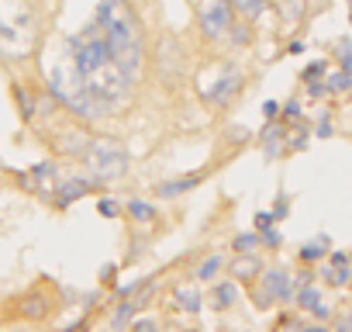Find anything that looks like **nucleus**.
Here are the masks:
<instances>
[{"mask_svg": "<svg viewBox=\"0 0 352 332\" xmlns=\"http://www.w3.org/2000/svg\"><path fill=\"white\" fill-rule=\"evenodd\" d=\"M69 59L76 66V73L83 76V83L90 87V94L104 104V107H121L131 101L135 90V76L121 70V63L114 59L104 32L97 28V21L90 28H83L73 42H69Z\"/></svg>", "mask_w": 352, "mask_h": 332, "instance_id": "1", "label": "nucleus"}, {"mask_svg": "<svg viewBox=\"0 0 352 332\" xmlns=\"http://www.w3.org/2000/svg\"><path fill=\"white\" fill-rule=\"evenodd\" d=\"M97 28L104 32L114 59L121 63L124 73L138 80L142 59H145V42H142V21L131 11L128 0H100L97 4Z\"/></svg>", "mask_w": 352, "mask_h": 332, "instance_id": "2", "label": "nucleus"}, {"mask_svg": "<svg viewBox=\"0 0 352 332\" xmlns=\"http://www.w3.org/2000/svg\"><path fill=\"white\" fill-rule=\"evenodd\" d=\"M49 90H52V97H56L59 104H66L73 114H80V118H87V121L111 114V107H104V104L90 94V87H87L83 76L76 73L73 59H69L66 66H52V70H49Z\"/></svg>", "mask_w": 352, "mask_h": 332, "instance_id": "3", "label": "nucleus"}, {"mask_svg": "<svg viewBox=\"0 0 352 332\" xmlns=\"http://www.w3.org/2000/svg\"><path fill=\"white\" fill-rule=\"evenodd\" d=\"M83 163H87V170L94 174V180L100 184H111V180H121L128 174V166H131V156L124 149V142L118 138H90L87 152H83Z\"/></svg>", "mask_w": 352, "mask_h": 332, "instance_id": "4", "label": "nucleus"}, {"mask_svg": "<svg viewBox=\"0 0 352 332\" xmlns=\"http://www.w3.org/2000/svg\"><path fill=\"white\" fill-rule=\"evenodd\" d=\"M35 35V21L28 11V0H0V49L4 52H28Z\"/></svg>", "mask_w": 352, "mask_h": 332, "instance_id": "5", "label": "nucleus"}, {"mask_svg": "<svg viewBox=\"0 0 352 332\" xmlns=\"http://www.w3.org/2000/svg\"><path fill=\"white\" fill-rule=\"evenodd\" d=\"M201 28L208 39H228L235 28V8L232 0H204L201 8Z\"/></svg>", "mask_w": 352, "mask_h": 332, "instance_id": "6", "label": "nucleus"}, {"mask_svg": "<svg viewBox=\"0 0 352 332\" xmlns=\"http://www.w3.org/2000/svg\"><path fill=\"white\" fill-rule=\"evenodd\" d=\"M259 301V308H270L273 301H287L290 298V277L283 270H270V273H259V291L252 294Z\"/></svg>", "mask_w": 352, "mask_h": 332, "instance_id": "7", "label": "nucleus"}, {"mask_svg": "<svg viewBox=\"0 0 352 332\" xmlns=\"http://www.w3.org/2000/svg\"><path fill=\"white\" fill-rule=\"evenodd\" d=\"M21 184H25L32 194L49 198V194H56V187H59V166H56V163H38V166H32L28 174H21Z\"/></svg>", "mask_w": 352, "mask_h": 332, "instance_id": "8", "label": "nucleus"}, {"mask_svg": "<svg viewBox=\"0 0 352 332\" xmlns=\"http://www.w3.org/2000/svg\"><path fill=\"white\" fill-rule=\"evenodd\" d=\"M97 184H100V180H90V177H69V180H63V184L56 187V205H59V208H69L73 201L94 194Z\"/></svg>", "mask_w": 352, "mask_h": 332, "instance_id": "9", "label": "nucleus"}, {"mask_svg": "<svg viewBox=\"0 0 352 332\" xmlns=\"http://www.w3.org/2000/svg\"><path fill=\"white\" fill-rule=\"evenodd\" d=\"M201 180H204V174H194V177H176V180H162V184H155V194L159 198H184V194H190L194 187H201Z\"/></svg>", "mask_w": 352, "mask_h": 332, "instance_id": "10", "label": "nucleus"}, {"mask_svg": "<svg viewBox=\"0 0 352 332\" xmlns=\"http://www.w3.org/2000/svg\"><path fill=\"white\" fill-rule=\"evenodd\" d=\"M49 311H52V298H49L45 291H28V294L21 298V315H25V318H35V322H38V318H45Z\"/></svg>", "mask_w": 352, "mask_h": 332, "instance_id": "11", "label": "nucleus"}, {"mask_svg": "<svg viewBox=\"0 0 352 332\" xmlns=\"http://www.w3.org/2000/svg\"><path fill=\"white\" fill-rule=\"evenodd\" d=\"M263 273V263H259V256L256 253H239L235 256V263H232V277H239V280H256Z\"/></svg>", "mask_w": 352, "mask_h": 332, "instance_id": "12", "label": "nucleus"}, {"mask_svg": "<svg viewBox=\"0 0 352 332\" xmlns=\"http://www.w3.org/2000/svg\"><path fill=\"white\" fill-rule=\"evenodd\" d=\"M239 83H242V76L228 70V73H225V76H221V80L214 83V90L208 94V101H214V104H225V101H228V97H232V94L239 90Z\"/></svg>", "mask_w": 352, "mask_h": 332, "instance_id": "13", "label": "nucleus"}, {"mask_svg": "<svg viewBox=\"0 0 352 332\" xmlns=\"http://www.w3.org/2000/svg\"><path fill=\"white\" fill-rule=\"evenodd\" d=\"M283 135H287V125H283V121H270V125H266L263 142H266V156H270V159H276V156L283 152V145H280Z\"/></svg>", "mask_w": 352, "mask_h": 332, "instance_id": "14", "label": "nucleus"}, {"mask_svg": "<svg viewBox=\"0 0 352 332\" xmlns=\"http://www.w3.org/2000/svg\"><path fill=\"white\" fill-rule=\"evenodd\" d=\"M235 301H239V291H235L232 280L214 284V291H211V308H214V311H225V308H232Z\"/></svg>", "mask_w": 352, "mask_h": 332, "instance_id": "15", "label": "nucleus"}, {"mask_svg": "<svg viewBox=\"0 0 352 332\" xmlns=\"http://www.w3.org/2000/svg\"><path fill=\"white\" fill-rule=\"evenodd\" d=\"M124 211H128V218H131V222H138V225H152V222L159 218V211H155L148 201H138V198H135V201H128V208H124Z\"/></svg>", "mask_w": 352, "mask_h": 332, "instance_id": "16", "label": "nucleus"}, {"mask_svg": "<svg viewBox=\"0 0 352 332\" xmlns=\"http://www.w3.org/2000/svg\"><path fill=\"white\" fill-rule=\"evenodd\" d=\"M221 267H225V260H221L218 253H214V256H208V260L197 267V280H201V284H211V280L221 273Z\"/></svg>", "mask_w": 352, "mask_h": 332, "instance_id": "17", "label": "nucleus"}, {"mask_svg": "<svg viewBox=\"0 0 352 332\" xmlns=\"http://www.w3.org/2000/svg\"><path fill=\"white\" fill-rule=\"evenodd\" d=\"M176 308H184V311H201V294L194 287H180L176 291Z\"/></svg>", "mask_w": 352, "mask_h": 332, "instance_id": "18", "label": "nucleus"}, {"mask_svg": "<svg viewBox=\"0 0 352 332\" xmlns=\"http://www.w3.org/2000/svg\"><path fill=\"white\" fill-rule=\"evenodd\" d=\"M297 304H300V308H307V311H314V308L321 304V291H318L314 284H304V287L297 291Z\"/></svg>", "mask_w": 352, "mask_h": 332, "instance_id": "19", "label": "nucleus"}, {"mask_svg": "<svg viewBox=\"0 0 352 332\" xmlns=\"http://www.w3.org/2000/svg\"><path fill=\"white\" fill-rule=\"evenodd\" d=\"M280 11H283V18L294 25V21H300V18H304L307 0H280Z\"/></svg>", "mask_w": 352, "mask_h": 332, "instance_id": "20", "label": "nucleus"}, {"mask_svg": "<svg viewBox=\"0 0 352 332\" xmlns=\"http://www.w3.org/2000/svg\"><path fill=\"white\" fill-rule=\"evenodd\" d=\"M14 97H18L21 118H25V121H32V118H35V111H38V107H35V97H32V94H28L25 87H14Z\"/></svg>", "mask_w": 352, "mask_h": 332, "instance_id": "21", "label": "nucleus"}, {"mask_svg": "<svg viewBox=\"0 0 352 332\" xmlns=\"http://www.w3.org/2000/svg\"><path fill=\"white\" fill-rule=\"evenodd\" d=\"M259 242H263V236H259V232H245V236H239V239L232 242V249L245 256V253H256V249H259Z\"/></svg>", "mask_w": 352, "mask_h": 332, "instance_id": "22", "label": "nucleus"}, {"mask_svg": "<svg viewBox=\"0 0 352 332\" xmlns=\"http://www.w3.org/2000/svg\"><path fill=\"white\" fill-rule=\"evenodd\" d=\"M324 253H328V239H318V242H307L300 249V260L304 263H318V260H324Z\"/></svg>", "mask_w": 352, "mask_h": 332, "instance_id": "23", "label": "nucleus"}, {"mask_svg": "<svg viewBox=\"0 0 352 332\" xmlns=\"http://www.w3.org/2000/svg\"><path fill=\"white\" fill-rule=\"evenodd\" d=\"M232 8L242 11V18H259L263 8H266V0H232Z\"/></svg>", "mask_w": 352, "mask_h": 332, "instance_id": "24", "label": "nucleus"}, {"mask_svg": "<svg viewBox=\"0 0 352 332\" xmlns=\"http://www.w3.org/2000/svg\"><path fill=\"white\" fill-rule=\"evenodd\" d=\"M328 73V63L324 59H318V63H311V66H304V73H300V80L311 87V83H321V76Z\"/></svg>", "mask_w": 352, "mask_h": 332, "instance_id": "25", "label": "nucleus"}, {"mask_svg": "<svg viewBox=\"0 0 352 332\" xmlns=\"http://www.w3.org/2000/svg\"><path fill=\"white\" fill-rule=\"evenodd\" d=\"M324 277H328L331 287H345V284L352 280V270H349V267H331V270H324Z\"/></svg>", "mask_w": 352, "mask_h": 332, "instance_id": "26", "label": "nucleus"}, {"mask_svg": "<svg viewBox=\"0 0 352 332\" xmlns=\"http://www.w3.org/2000/svg\"><path fill=\"white\" fill-rule=\"evenodd\" d=\"M352 87V76L345 73V70H338L331 80H328V94H342V90H349Z\"/></svg>", "mask_w": 352, "mask_h": 332, "instance_id": "27", "label": "nucleus"}, {"mask_svg": "<svg viewBox=\"0 0 352 332\" xmlns=\"http://www.w3.org/2000/svg\"><path fill=\"white\" fill-rule=\"evenodd\" d=\"M97 211H100L104 218H118V215H121V205H118L114 198H100V201H97Z\"/></svg>", "mask_w": 352, "mask_h": 332, "instance_id": "28", "label": "nucleus"}, {"mask_svg": "<svg viewBox=\"0 0 352 332\" xmlns=\"http://www.w3.org/2000/svg\"><path fill=\"white\" fill-rule=\"evenodd\" d=\"M304 145H307V128H294V132H290L287 149H304Z\"/></svg>", "mask_w": 352, "mask_h": 332, "instance_id": "29", "label": "nucleus"}, {"mask_svg": "<svg viewBox=\"0 0 352 332\" xmlns=\"http://www.w3.org/2000/svg\"><path fill=\"white\" fill-rule=\"evenodd\" d=\"M273 225H276V215H273V211H259V215H256V229H259V232H266V229H273Z\"/></svg>", "mask_w": 352, "mask_h": 332, "instance_id": "30", "label": "nucleus"}, {"mask_svg": "<svg viewBox=\"0 0 352 332\" xmlns=\"http://www.w3.org/2000/svg\"><path fill=\"white\" fill-rule=\"evenodd\" d=\"M280 114H283V125H290L294 118H300V104H297V101H290L287 107H280Z\"/></svg>", "mask_w": 352, "mask_h": 332, "instance_id": "31", "label": "nucleus"}, {"mask_svg": "<svg viewBox=\"0 0 352 332\" xmlns=\"http://www.w3.org/2000/svg\"><path fill=\"white\" fill-rule=\"evenodd\" d=\"M131 332H159V322H152V318H138V322H131Z\"/></svg>", "mask_w": 352, "mask_h": 332, "instance_id": "32", "label": "nucleus"}, {"mask_svg": "<svg viewBox=\"0 0 352 332\" xmlns=\"http://www.w3.org/2000/svg\"><path fill=\"white\" fill-rule=\"evenodd\" d=\"M338 59H342V70L352 76V42H342V56Z\"/></svg>", "mask_w": 352, "mask_h": 332, "instance_id": "33", "label": "nucleus"}, {"mask_svg": "<svg viewBox=\"0 0 352 332\" xmlns=\"http://www.w3.org/2000/svg\"><path fill=\"white\" fill-rule=\"evenodd\" d=\"M287 211H290V198H287V194H280V198H276V208H273L276 222H280V218H287Z\"/></svg>", "mask_w": 352, "mask_h": 332, "instance_id": "34", "label": "nucleus"}, {"mask_svg": "<svg viewBox=\"0 0 352 332\" xmlns=\"http://www.w3.org/2000/svg\"><path fill=\"white\" fill-rule=\"evenodd\" d=\"M263 118H266V121H276V118H280V104H276V101H266V104H263Z\"/></svg>", "mask_w": 352, "mask_h": 332, "instance_id": "35", "label": "nucleus"}, {"mask_svg": "<svg viewBox=\"0 0 352 332\" xmlns=\"http://www.w3.org/2000/svg\"><path fill=\"white\" fill-rule=\"evenodd\" d=\"M259 236H263V242H266V246H273V249H276V246H280V242H283V239H280V232H276V229H266V232H259Z\"/></svg>", "mask_w": 352, "mask_h": 332, "instance_id": "36", "label": "nucleus"}, {"mask_svg": "<svg viewBox=\"0 0 352 332\" xmlns=\"http://www.w3.org/2000/svg\"><path fill=\"white\" fill-rule=\"evenodd\" d=\"M114 273H118V267H114V263H107V267L100 270V284H114Z\"/></svg>", "mask_w": 352, "mask_h": 332, "instance_id": "37", "label": "nucleus"}, {"mask_svg": "<svg viewBox=\"0 0 352 332\" xmlns=\"http://www.w3.org/2000/svg\"><path fill=\"white\" fill-rule=\"evenodd\" d=\"M328 135H331V121L321 118V121H318V138H328Z\"/></svg>", "mask_w": 352, "mask_h": 332, "instance_id": "38", "label": "nucleus"}, {"mask_svg": "<svg viewBox=\"0 0 352 332\" xmlns=\"http://www.w3.org/2000/svg\"><path fill=\"white\" fill-rule=\"evenodd\" d=\"M232 39H235V42H249V32H245V25H235Z\"/></svg>", "mask_w": 352, "mask_h": 332, "instance_id": "39", "label": "nucleus"}, {"mask_svg": "<svg viewBox=\"0 0 352 332\" xmlns=\"http://www.w3.org/2000/svg\"><path fill=\"white\" fill-rule=\"evenodd\" d=\"M331 267H349V256L345 253H331Z\"/></svg>", "mask_w": 352, "mask_h": 332, "instance_id": "40", "label": "nucleus"}, {"mask_svg": "<svg viewBox=\"0 0 352 332\" xmlns=\"http://www.w3.org/2000/svg\"><path fill=\"white\" fill-rule=\"evenodd\" d=\"M314 315H318V318H328V315H331V308H328V304H324V301H321V304H318V308H314Z\"/></svg>", "mask_w": 352, "mask_h": 332, "instance_id": "41", "label": "nucleus"}, {"mask_svg": "<svg viewBox=\"0 0 352 332\" xmlns=\"http://www.w3.org/2000/svg\"><path fill=\"white\" fill-rule=\"evenodd\" d=\"M66 332H87V322H83V318H80V322H76V325H69V329H66Z\"/></svg>", "mask_w": 352, "mask_h": 332, "instance_id": "42", "label": "nucleus"}, {"mask_svg": "<svg viewBox=\"0 0 352 332\" xmlns=\"http://www.w3.org/2000/svg\"><path fill=\"white\" fill-rule=\"evenodd\" d=\"M304 332H328V329H321V325H311V329H304Z\"/></svg>", "mask_w": 352, "mask_h": 332, "instance_id": "43", "label": "nucleus"}, {"mask_svg": "<svg viewBox=\"0 0 352 332\" xmlns=\"http://www.w3.org/2000/svg\"><path fill=\"white\" fill-rule=\"evenodd\" d=\"M328 332H345V329H328Z\"/></svg>", "mask_w": 352, "mask_h": 332, "instance_id": "44", "label": "nucleus"}, {"mask_svg": "<svg viewBox=\"0 0 352 332\" xmlns=\"http://www.w3.org/2000/svg\"><path fill=\"white\" fill-rule=\"evenodd\" d=\"M349 263H352V256H349Z\"/></svg>", "mask_w": 352, "mask_h": 332, "instance_id": "45", "label": "nucleus"}, {"mask_svg": "<svg viewBox=\"0 0 352 332\" xmlns=\"http://www.w3.org/2000/svg\"><path fill=\"white\" fill-rule=\"evenodd\" d=\"M28 4H32V0H28Z\"/></svg>", "mask_w": 352, "mask_h": 332, "instance_id": "46", "label": "nucleus"}]
</instances>
